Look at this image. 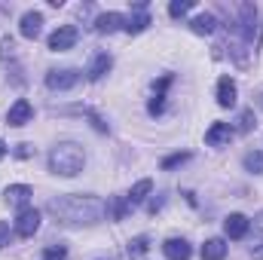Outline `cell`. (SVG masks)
I'll return each instance as SVG.
<instances>
[{"label":"cell","mask_w":263,"mask_h":260,"mask_svg":"<svg viewBox=\"0 0 263 260\" xmlns=\"http://www.w3.org/2000/svg\"><path fill=\"white\" fill-rule=\"evenodd\" d=\"M150 190H153V181H150V178H144V181H138V184H135V187L129 190V196H126V199H129V205H138V202H144Z\"/></svg>","instance_id":"cell-18"},{"label":"cell","mask_w":263,"mask_h":260,"mask_svg":"<svg viewBox=\"0 0 263 260\" xmlns=\"http://www.w3.org/2000/svg\"><path fill=\"white\" fill-rule=\"evenodd\" d=\"M254 236H257V242H263V211L257 214V220H254Z\"/></svg>","instance_id":"cell-27"},{"label":"cell","mask_w":263,"mask_h":260,"mask_svg":"<svg viewBox=\"0 0 263 260\" xmlns=\"http://www.w3.org/2000/svg\"><path fill=\"white\" fill-rule=\"evenodd\" d=\"M77 83H80V70H73V67H65V70H49V73H46V86H49L52 92L73 89Z\"/></svg>","instance_id":"cell-5"},{"label":"cell","mask_w":263,"mask_h":260,"mask_svg":"<svg viewBox=\"0 0 263 260\" xmlns=\"http://www.w3.org/2000/svg\"><path fill=\"white\" fill-rule=\"evenodd\" d=\"M49 214L62 224H98L107 217V202L98 196H83V193H70L49 199Z\"/></svg>","instance_id":"cell-1"},{"label":"cell","mask_w":263,"mask_h":260,"mask_svg":"<svg viewBox=\"0 0 263 260\" xmlns=\"http://www.w3.org/2000/svg\"><path fill=\"white\" fill-rule=\"evenodd\" d=\"M254 123H257V120H254V110H242V114H239L236 129H239V132H251V129H254Z\"/></svg>","instance_id":"cell-23"},{"label":"cell","mask_w":263,"mask_h":260,"mask_svg":"<svg viewBox=\"0 0 263 260\" xmlns=\"http://www.w3.org/2000/svg\"><path fill=\"white\" fill-rule=\"evenodd\" d=\"M227 257V242L223 239H208L202 245V260H223Z\"/></svg>","instance_id":"cell-16"},{"label":"cell","mask_w":263,"mask_h":260,"mask_svg":"<svg viewBox=\"0 0 263 260\" xmlns=\"http://www.w3.org/2000/svg\"><path fill=\"white\" fill-rule=\"evenodd\" d=\"M236 95H239L236 80H233V77H220V80H217V104H220V107H233V104H236Z\"/></svg>","instance_id":"cell-9"},{"label":"cell","mask_w":263,"mask_h":260,"mask_svg":"<svg viewBox=\"0 0 263 260\" xmlns=\"http://www.w3.org/2000/svg\"><path fill=\"white\" fill-rule=\"evenodd\" d=\"M248 230H251V220H248L245 214H230V217L223 220V233H227L230 239H245Z\"/></svg>","instance_id":"cell-8"},{"label":"cell","mask_w":263,"mask_h":260,"mask_svg":"<svg viewBox=\"0 0 263 260\" xmlns=\"http://www.w3.org/2000/svg\"><path fill=\"white\" fill-rule=\"evenodd\" d=\"M101 260H117V257H101Z\"/></svg>","instance_id":"cell-31"},{"label":"cell","mask_w":263,"mask_h":260,"mask_svg":"<svg viewBox=\"0 0 263 260\" xmlns=\"http://www.w3.org/2000/svg\"><path fill=\"white\" fill-rule=\"evenodd\" d=\"M3 245H9V224L6 220H0V248Z\"/></svg>","instance_id":"cell-26"},{"label":"cell","mask_w":263,"mask_h":260,"mask_svg":"<svg viewBox=\"0 0 263 260\" xmlns=\"http://www.w3.org/2000/svg\"><path fill=\"white\" fill-rule=\"evenodd\" d=\"M117 28H126V15H120V12H104V15L95 18V31H98V34H110V31H117Z\"/></svg>","instance_id":"cell-12"},{"label":"cell","mask_w":263,"mask_h":260,"mask_svg":"<svg viewBox=\"0 0 263 260\" xmlns=\"http://www.w3.org/2000/svg\"><path fill=\"white\" fill-rule=\"evenodd\" d=\"M15 156L28 159V156H31V144H18V147H15Z\"/></svg>","instance_id":"cell-28"},{"label":"cell","mask_w":263,"mask_h":260,"mask_svg":"<svg viewBox=\"0 0 263 260\" xmlns=\"http://www.w3.org/2000/svg\"><path fill=\"white\" fill-rule=\"evenodd\" d=\"M147 251H150V239H147V236H135V239L129 242V257L132 260L144 257Z\"/></svg>","instance_id":"cell-20"},{"label":"cell","mask_w":263,"mask_h":260,"mask_svg":"<svg viewBox=\"0 0 263 260\" xmlns=\"http://www.w3.org/2000/svg\"><path fill=\"white\" fill-rule=\"evenodd\" d=\"M73 43H77V28H73V25L55 28V31L49 34V40H46V46H49L52 52H67V49H73Z\"/></svg>","instance_id":"cell-4"},{"label":"cell","mask_w":263,"mask_h":260,"mask_svg":"<svg viewBox=\"0 0 263 260\" xmlns=\"http://www.w3.org/2000/svg\"><path fill=\"white\" fill-rule=\"evenodd\" d=\"M254 260H263V251H254Z\"/></svg>","instance_id":"cell-30"},{"label":"cell","mask_w":263,"mask_h":260,"mask_svg":"<svg viewBox=\"0 0 263 260\" xmlns=\"http://www.w3.org/2000/svg\"><path fill=\"white\" fill-rule=\"evenodd\" d=\"M230 138H233L230 123H211V129L205 132V144L208 147H223V144H230Z\"/></svg>","instance_id":"cell-11"},{"label":"cell","mask_w":263,"mask_h":260,"mask_svg":"<svg viewBox=\"0 0 263 260\" xmlns=\"http://www.w3.org/2000/svg\"><path fill=\"white\" fill-rule=\"evenodd\" d=\"M162 254H165L168 260H190L193 248H190V242H187V239H165Z\"/></svg>","instance_id":"cell-10"},{"label":"cell","mask_w":263,"mask_h":260,"mask_svg":"<svg viewBox=\"0 0 263 260\" xmlns=\"http://www.w3.org/2000/svg\"><path fill=\"white\" fill-rule=\"evenodd\" d=\"M3 156H6V144L0 141V159H3Z\"/></svg>","instance_id":"cell-29"},{"label":"cell","mask_w":263,"mask_h":260,"mask_svg":"<svg viewBox=\"0 0 263 260\" xmlns=\"http://www.w3.org/2000/svg\"><path fill=\"white\" fill-rule=\"evenodd\" d=\"M40 31H43V15L40 12H25L22 15V22H18V34L22 37H28V40H37L40 37Z\"/></svg>","instance_id":"cell-7"},{"label":"cell","mask_w":263,"mask_h":260,"mask_svg":"<svg viewBox=\"0 0 263 260\" xmlns=\"http://www.w3.org/2000/svg\"><path fill=\"white\" fill-rule=\"evenodd\" d=\"M190 28H193V34H211V31L217 28V18H214L211 12H202V15H196V18L190 22Z\"/></svg>","instance_id":"cell-17"},{"label":"cell","mask_w":263,"mask_h":260,"mask_svg":"<svg viewBox=\"0 0 263 260\" xmlns=\"http://www.w3.org/2000/svg\"><path fill=\"white\" fill-rule=\"evenodd\" d=\"M126 211H129V199H126V196H114V199L107 202V214H110L114 220H123Z\"/></svg>","instance_id":"cell-19"},{"label":"cell","mask_w":263,"mask_h":260,"mask_svg":"<svg viewBox=\"0 0 263 260\" xmlns=\"http://www.w3.org/2000/svg\"><path fill=\"white\" fill-rule=\"evenodd\" d=\"M110 67H114V59H110L107 52H98V55L92 59V65H89V70H86V77H89L92 83H98V80H101V77H104V73H107Z\"/></svg>","instance_id":"cell-13"},{"label":"cell","mask_w":263,"mask_h":260,"mask_svg":"<svg viewBox=\"0 0 263 260\" xmlns=\"http://www.w3.org/2000/svg\"><path fill=\"white\" fill-rule=\"evenodd\" d=\"M83 165H86V153H83L80 144L65 141V144H55L52 153H49V172H52V175L73 178V175L83 172Z\"/></svg>","instance_id":"cell-2"},{"label":"cell","mask_w":263,"mask_h":260,"mask_svg":"<svg viewBox=\"0 0 263 260\" xmlns=\"http://www.w3.org/2000/svg\"><path fill=\"white\" fill-rule=\"evenodd\" d=\"M40 230V211L37 208H22L18 211V217H15V236H22V239H31L34 233Z\"/></svg>","instance_id":"cell-3"},{"label":"cell","mask_w":263,"mask_h":260,"mask_svg":"<svg viewBox=\"0 0 263 260\" xmlns=\"http://www.w3.org/2000/svg\"><path fill=\"white\" fill-rule=\"evenodd\" d=\"M245 169H248V172H254V175H263V153H260V150L245 153Z\"/></svg>","instance_id":"cell-21"},{"label":"cell","mask_w":263,"mask_h":260,"mask_svg":"<svg viewBox=\"0 0 263 260\" xmlns=\"http://www.w3.org/2000/svg\"><path fill=\"white\" fill-rule=\"evenodd\" d=\"M187 159H190V153H187V150H184V153H172V156H165V159H162V169L168 172V169H175V165H181V162H187Z\"/></svg>","instance_id":"cell-25"},{"label":"cell","mask_w":263,"mask_h":260,"mask_svg":"<svg viewBox=\"0 0 263 260\" xmlns=\"http://www.w3.org/2000/svg\"><path fill=\"white\" fill-rule=\"evenodd\" d=\"M31 117H34V107H31V101H25V98H18L9 110H6V123L9 126H25V123H31Z\"/></svg>","instance_id":"cell-6"},{"label":"cell","mask_w":263,"mask_h":260,"mask_svg":"<svg viewBox=\"0 0 263 260\" xmlns=\"http://www.w3.org/2000/svg\"><path fill=\"white\" fill-rule=\"evenodd\" d=\"M135 9H138V15H129V18H126V28H123V31H129V34H141V31L150 25L147 3H135Z\"/></svg>","instance_id":"cell-15"},{"label":"cell","mask_w":263,"mask_h":260,"mask_svg":"<svg viewBox=\"0 0 263 260\" xmlns=\"http://www.w3.org/2000/svg\"><path fill=\"white\" fill-rule=\"evenodd\" d=\"M6 202L9 205H18V208H28V199L34 196V190L28 187V184H12V187H6Z\"/></svg>","instance_id":"cell-14"},{"label":"cell","mask_w":263,"mask_h":260,"mask_svg":"<svg viewBox=\"0 0 263 260\" xmlns=\"http://www.w3.org/2000/svg\"><path fill=\"white\" fill-rule=\"evenodd\" d=\"M43 260H67V248L65 245H49V248H43Z\"/></svg>","instance_id":"cell-24"},{"label":"cell","mask_w":263,"mask_h":260,"mask_svg":"<svg viewBox=\"0 0 263 260\" xmlns=\"http://www.w3.org/2000/svg\"><path fill=\"white\" fill-rule=\"evenodd\" d=\"M193 9V0H175V3H168V15L172 18H181V15H187Z\"/></svg>","instance_id":"cell-22"}]
</instances>
